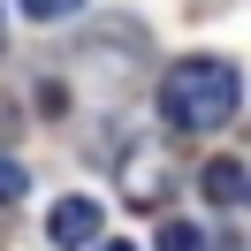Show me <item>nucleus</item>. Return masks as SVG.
<instances>
[{
    "instance_id": "7ed1b4c3",
    "label": "nucleus",
    "mask_w": 251,
    "mask_h": 251,
    "mask_svg": "<svg viewBox=\"0 0 251 251\" xmlns=\"http://www.w3.org/2000/svg\"><path fill=\"white\" fill-rule=\"evenodd\" d=\"M198 190H205V198H221V205L244 198V168H236V160H213V168L198 175Z\"/></svg>"
},
{
    "instance_id": "20e7f679",
    "label": "nucleus",
    "mask_w": 251,
    "mask_h": 251,
    "mask_svg": "<svg viewBox=\"0 0 251 251\" xmlns=\"http://www.w3.org/2000/svg\"><path fill=\"white\" fill-rule=\"evenodd\" d=\"M160 251H205V236L190 221H160Z\"/></svg>"
},
{
    "instance_id": "6e6552de",
    "label": "nucleus",
    "mask_w": 251,
    "mask_h": 251,
    "mask_svg": "<svg viewBox=\"0 0 251 251\" xmlns=\"http://www.w3.org/2000/svg\"><path fill=\"white\" fill-rule=\"evenodd\" d=\"M0 46H8V23H0Z\"/></svg>"
},
{
    "instance_id": "39448f33",
    "label": "nucleus",
    "mask_w": 251,
    "mask_h": 251,
    "mask_svg": "<svg viewBox=\"0 0 251 251\" xmlns=\"http://www.w3.org/2000/svg\"><path fill=\"white\" fill-rule=\"evenodd\" d=\"M31 23H61V16H76V0H16Z\"/></svg>"
},
{
    "instance_id": "f03ea898",
    "label": "nucleus",
    "mask_w": 251,
    "mask_h": 251,
    "mask_svg": "<svg viewBox=\"0 0 251 251\" xmlns=\"http://www.w3.org/2000/svg\"><path fill=\"white\" fill-rule=\"evenodd\" d=\"M46 236H53V244H69V251H92V236H99V198H84V190H76V198H61V205L46 213Z\"/></svg>"
},
{
    "instance_id": "0eeeda50",
    "label": "nucleus",
    "mask_w": 251,
    "mask_h": 251,
    "mask_svg": "<svg viewBox=\"0 0 251 251\" xmlns=\"http://www.w3.org/2000/svg\"><path fill=\"white\" fill-rule=\"evenodd\" d=\"M99 251H137V244H99Z\"/></svg>"
},
{
    "instance_id": "423d86ee",
    "label": "nucleus",
    "mask_w": 251,
    "mask_h": 251,
    "mask_svg": "<svg viewBox=\"0 0 251 251\" xmlns=\"http://www.w3.org/2000/svg\"><path fill=\"white\" fill-rule=\"evenodd\" d=\"M23 183H31V175H23L16 160H0V205H8V198H23Z\"/></svg>"
},
{
    "instance_id": "f257e3e1",
    "label": "nucleus",
    "mask_w": 251,
    "mask_h": 251,
    "mask_svg": "<svg viewBox=\"0 0 251 251\" xmlns=\"http://www.w3.org/2000/svg\"><path fill=\"white\" fill-rule=\"evenodd\" d=\"M236 69L228 61H205V53H190V61H175L168 76H160V114H168L175 129H213L236 114Z\"/></svg>"
},
{
    "instance_id": "1a4fd4ad",
    "label": "nucleus",
    "mask_w": 251,
    "mask_h": 251,
    "mask_svg": "<svg viewBox=\"0 0 251 251\" xmlns=\"http://www.w3.org/2000/svg\"><path fill=\"white\" fill-rule=\"evenodd\" d=\"M244 198H251V183H244Z\"/></svg>"
}]
</instances>
